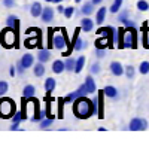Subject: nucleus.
<instances>
[{
  "mask_svg": "<svg viewBox=\"0 0 149 143\" xmlns=\"http://www.w3.org/2000/svg\"><path fill=\"white\" fill-rule=\"evenodd\" d=\"M95 109H94V103L93 100H90L85 95H81L76 100L73 101V115L79 118V119H86L93 115H95Z\"/></svg>",
  "mask_w": 149,
  "mask_h": 143,
  "instance_id": "obj_1",
  "label": "nucleus"
},
{
  "mask_svg": "<svg viewBox=\"0 0 149 143\" xmlns=\"http://www.w3.org/2000/svg\"><path fill=\"white\" fill-rule=\"evenodd\" d=\"M0 43H2V46L8 48V49L9 48H14L18 43V33L12 27L6 26V28L0 31Z\"/></svg>",
  "mask_w": 149,
  "mask_h": 143,
  "instance_id": "obj_2",
  "label": "nucleus"
},
{
  "mask_svg": "<svg viewBox=\"0 0 149 143\" xmlns=\"http://www.w3.org/2000/svg\"><path fill=\"white\" fill-rule=\"evenodd\" d=\"M17 112V104L12 99L0 97V118L2 119H12Z\"/></svg>",
  "mask_w": 149,
  "mask_h": 143,
  "instance_id": "obj_3",
  "label": "nucleus"
},
{
  "mask_svg": "<svg viewBox=\"0 0 149 143\" xmlns=\"http://www.w3.org/2000/svg\"><path fill=\"white\" fill-rule=\"evenodd\" d=\"M122 46L124 48H131V49L137 48V30H136V27H125Z\"/></svg>",
  "mask_w": 149,
  "mask_h": 143,
  "instance_id": "obj_4",
  "label": "nucleus"
},
{
  "mask_svg": "<svg viewBox=\"0 0 149 143\" xmlns=\"http://www.w3.org/2000/svg\"><path fill=\"white\" fill-rule=\"evenodd\" d=\"M128 130L131 131H145L148 130V121L143 118H133L130 124H128Z\"/></svg>",
  "mask_w": 149,
  "mask_h": 143,
  "instance_id": "obj_5",
  "label": "nucleus"
},
{
  "mask_svg": "<svg viewBox=\"0 0 149 143\" xmlns=\"http://www.w3.org/2000/svg\"><path fill=\"white\" fill-rule=\"evenodd\" d=\"M57 31H58V28H55V34H54V39H52V48H55L58 51H63L64 48H67V40H66L63 33L58 34Z\"/></svg>",
  "mask_w": 149,
  "mask_h": 143,
  "instance_id": "obj_6",
  "label": "nucleus"
},
{
  "mask_svg": "<svg viewBox=\"0 0 149 143\" xmlns=\"http://www.w3.org/2000/svg\"><path fill=\"white\" fill-rule=\"evenodd\" d=\"M42 31H37L34 34V37H26V40H24V46L29 48V49H33V48H40L42 43H40V37H42Z\"/></svg>",
  "mask_w": 149,
  "mask_h": 143,
  "instance_id": "obj_7",
  "label": "nucleus"
},
{
  "mask_svg": "<svg viewBox=\"0 0 149 143\" xmlns=\"http://www.w3.org/2000/svg\"><path fill=\"white\" fill-rule=\"evenodd\" d=\"M94 45H95V48L106 49V48H112V45H113V39L109 37V36H100L98 39H95Z\"/></svg>",
  "mask_w": 149,
  "mask_h": 143,
  "instance_id": "obj_8",
  "label": "nucleus"
},
{
  "mask_svg": "<svg viewBox=\"0 0 149 143\" xmlns=\"http://www.w3.org/2000/svg\"><path fill=\"white\" fill-rule=\"evenodd\" d=\"M107 8L106 6H102L98 8L95 10V24H98V26H103L104 24V19H106V15H107Z\"/></svg>",
  "mask_w": 149,
  "mask_h": 143,
  "instance_id": "obj_9",
  "label": "nucleus"
},
{
  "mask_svg": "<svg viewBox=\"0 0 149 143\" xmlns=\"http://www.w3.org/2000/svg\"><path fill=\"white\" fill-rule=\"evenodd\" d=\"M55 17V10L51 8V6H45L43 8V12H42V15H40V19L43 22H51Z\"/></svg>",
  "mask_w": 149,
  "mask_h": 143,
  "instance_id": "obj_10",
  "label": "nucleus"
},
{
  "mask_svg": "<svg viewBox=\"0 0 149 143\" xmlns=\"http://www.w3.org/2000/svg\"><path fill=\"white\" fill-rule=\"evenodd\" d=\"M109 69H110V73L113 75V76H121V75L125 73V69L122 67V64L119 61H112L110 66H109Z\"/></svg>",
  "mask_w": 149,
  "mask_h": 143,
  "instance_id": "obj_11",
  "label": "nucleus"
},
{
  "mask_svg": "<svg viewBox=\"0 0 149 143\" xmlns=\"http://www.w3.org/2000/svg\"><path fill=\"white\" fill-rule=\"evenodd\" d=\"M94 24H95V22H94L90 17H85V18L81 19V28H82V31H85V33H90V31L94 30Z\"/></svg>",
  "mask_w": 149,
  "mask_h": 143,
  "instance_id": "obj_12",
  "label": "nucleus"
},
{
  "mask_svg": "<svg viewBox=\"0 0 149 143\" xmlns=\"http://www.w3.org/2000/svg\"><path fill=\"white\" fill-rule=\"evenodd\" d=\"M43 87H45V91H46V97H51L52 91H54L55 87H57V81H55L54 78H46Z\"/></svg>",
  "mask_w": 149,
  "mask_h": 143,
  "instance_id": "obj_13",
  "label": "nucleus"
},
{
  "mask_svg": "<svg viewBox=\"0 0 149 143\" xmlns=\"http://www.w3.org/2000/svg\"><path fill=\"white\" fill-rule=\"evenodd\" d=\"M42 12H43V6H42V3H39V2H34V3L30 6V15H31L33 18H40Z\"/></svg>",
  "mask_w": 149,
  "mask_h": 143,
  "instance_id": "obj_14",
  "label": "nucleus"
},
{
  "mask_svg": "<svg viewBox=\"0 0 149 143\" xmlns=\"http://www.w3.org/2000/svg\"><path fill=\"white\" fill-rule=\"evenodd\" d=\"M37 61H40V63H46L49 61V58H51V51H49V48L48 49H45V48H39V52H37Z\"/></svg>",
  "mask_w": 149,
  "mask_h": 143,
  "instance_id": "obj_15",
  "label": "nucleus"
},
{
  "mask_svg": "<svg viewBox=\"0 0 149 143\" xmlns=\"http://www.w3.org/2000/svg\"><path fill=\"white\" fill-rule=\"evenodd\" d=\"M104 91L103 90H100L98 91V112H97V115H98V119H104V106H103V99H104Z\"/></svg>",
  "mask_w": 149,
  "mask_h": 143,
  "instance_id": "obj_16",
  "label": "nucleus"
},
{
  "mask_svg": "<svg viewBox=\"0 0 149 143\" xmlns=\"http://www.w3.org/2000/svg\"><path fill=\"white\" fill-rule=\"evenodd\" d=\"M93 76H94V75L90 73L88 76L85 78V82H84L85 85H86V88H88V92H90V94H94V92L97 91V85H95V81H94Z\"/></svg>",
  "mask_w": 149,
  "mask_h": 143,
  "instance_id": "obj_17",
  "label": "nucleus"
},
{
  "mask_svg": "<svg viewBox=\"0 0 149 143\" xmlns=\"http://www.w3.org/2000/svg\"><path fill=\"white\" fill-rule=\"evenodd\" d=\"M34 57H33V54H24L22 57H21V63L26 66V69H30V67H33L34 66Z\"/></svg>",
  "mask_w": 149,
  "mask_h": 143,
  "instance_id": "obj_18",
  "label": "nucleus"
},
{
  "mask_svg": "<svg viewBox=\"0 0 149 143\" xmlns=\"http://www.w3.org/2000/svg\"><path fill=\"white\" fill-rule=\"evenodd\" d=\"M94 3L93 2H86V3H84L82 5V8H81V14H84L85 17H90V15H93V12H94Z\"/></svg>",
  "mask_w": 149,
  "mask_h": 143,
  "instance_id": "obj_19",
  "label": "nucleus"
},
{
  "mask_svg": "<svg viewBox=\"0 0 149 143\" xmlns=\"http://www.w3.org/2000/svg\"><path fill=\"white\" fill-rule=\"evenodd\" d=\"M64 70H66L64 61H61V60H55V61L52 63V72H54V73L60 75V73H63Z\"/></svg>",
  "mask_w": 149,
  "mask_h": 143,
  "instance_id": "obj_20",
  "label": "nucleus"
},
{
  "mask_svg": "<svg viewBox=\"0 0 149 143\" xmlns=\"http://www.w3.org/2000/svg\"><path fill=\"white\" fill-rule=\"evenodd\" d=\"M33 73H34V76L36 78H42L43 75H45V63H37V64H34L33 66Z\"/></svg>",
  "mask_w": 149,
  "mask_h": 143,
  "instance_id": "obj_21",
  "label": "nucleus"
},
{
  "mask_svg": "<svg viewBox=\"0 0 149 143\" xmlns=\"http://www.w3.org/2000/svg\"><path fill=\"white\" fill-rule=\"evenodd\" d=\"M34 94H36V88L33 85H26L22 90V97H26V99H33L34 97Z\"/></svg>",
  "mask_w": 149,
  "mask_h": 143,
  "instance_id": "obj_22",
  "label": "nucleus"
},
{
  "mask_svg": "<svg viewBox=\"0 0 149 143\" xmlns=\"http://www.w3.org/2000/svg\"><path fill=\"white\" fill-rule=\"evenodd\" d=\"M103 91H104V94H106V97H109V99H116V97H118V90H116L115 87H112V85L104 87Z\"/></svg>",
  "mask_w": 149,
  "mask_h": 143,
  "instance_id": "obj_23",
  "label": "nucleus"
},
{
  "mask_svg": "<svg viewBox=\"0 0 149 143\" xmlns=\"http://www.w3.org/2000/svg\"><path fill=\"white\" fill-rule=\"evenodd\" d=\"M85 61H86V58L84 57V55H81V57H78L76 58V66H74V73H81V72L84 70V66H85Z\"/></svg>",
  "mask_w": 149,
  "mask_h": 143,
  "instance_id": "obj_24",
  "label": "nucleus"
},
{
  "mask_svg": "<svg viewBox=\"0 0 149 143\" xmlns=\"http://www.w3.org/2000/svg\"><path fill=\"white\" fill-rule=\"evenodd\" d=\"M124 31H125V27H119L118 28V34L115 36V40H116V46L119 49H122V39H124Z\"/></svg>",
  "mask_w": 149,
  "mask_h": 143,
  "instance_id": "obj_25",
  "label": "nucleus"
},
{
  "mask_svg": "<svg viewBox=\"0 0 149 143\" xmlns=\"http://www.w3.org/2000/svg\"><path fill=\"white\" fill-rule=\"evenodd\" d=\"M27 118V115L24 113L22 110H18L15 112V115L12 116V122H17V124H21V121H24V119Z\"/></svg>",
  "mask_w": 149,
  "mask_h": 143,
  "instance_id": "obj_26",
  "label": "nucleus"
},
{
  "mask_svg": "<svg viewBox=\"0 0 149 143\" xmlns=\"http://www.w3.org/2000/svg\"><path fill=\"white\" fill-rule=\"evenodd\" d=\"M52 122H54V118H48L46 116L39 122V127H40V130H46V128H49L52 125Z\"/></svg>",
  "mask_w": 149,
  "mask_h": 143,
  "instance_id": "obj_27",
  "label": "nucleus"
},
{
  "mask_svg": "<svg viewBox=\"0 0 149 143\" xmlns=\"http://www.w3.org/2000/svg\"><path fill=\"white\" fill-rule=\"evenodd\" d=\"M122 2L124 0H113V3H112V6L109 8V12H112V14H118L121 6H122Z\"/></svg>",
  "mask_w": 149,
  "mask_h": 143,
  "instance_id": "obj_28",
  "label": "nucleus"
},
{
  "mask_svg": "<svg viewBox=\"0 0 149 143\" xmlns=\"http://www.w3.org/2000/svg\"><path fill=\"white\" fill-rule=\"evenodd\" d=\"M78 97H81V94H79V91L76 90V91H73V92H69L66 97H64V101H66V103H73Z\"/></svg>",
  "mask_w": 149,
  "mask_h": 143,
  "instance_id": "obj_29",
  "label": "nucleus"
},
{
  "mask_svg": "<svg viewBox=\"0 0 149 143\" xmlns=\"http://www.w3.org/2000/svg\"><path fill=\"white\" fill-rule=\"evenodd\" d=\"M64 64H66V70H67V72H74V66H76V60H74V58H70V57H67V60L64 61Z\"/></svg>",
  "mask_w": 149,
  "mask_h": 143,
  "instance_id": "obj_30",
  "label": "nucleus"
},
{
  "mask_svg": "<svg viewBox=\"0 0 149 143\" xmlns=\"http://www.w3.org/2000/svg\"><path fill=\"white\" fill-rule=\"evenodd\" d=\"M136 6H137V9H139V10H142V12L149 10V3L146 2V0H139V2L136 3Z\"/></svg>",
  "mask_w": 149,
  "mask_h": 143,
  "instance_id": "obj_31",
  "label": "nucleus"
},
{
  "mask_svg": "<svg viewBox=\"0 0 149 143\" xmlns=\"http://www.w3.org/2000/svg\"><path fill=\"white\" fill-rule=\"evenodd\" d=\"M139 72H140V75H148L149 73V61H142L139 66Z\"/></svg>",
  "mask_w": 149,
  "mask_h": 143,
  "instance_id": "obj_32",
  "label": "nucleus"
},
{
  "mask_svg": "<svg viewBox=\"0 0 149 143\" xmlns=\"http://www.w3.org/2000/svg\"><path fill=\"white\" fill-rule=\"evenodd\" d=\"M8 91H9V83L6 81H0V97L5 95Z\"/></svg>",
  "mask_w": 149,
  "mask_h": 143,
  "instance_id": "obj_33",
  "label": "nucleus"
},
{
  "mask_svg": "<svg viewBox=\"0 0 149 143\" xmlns=\"http://www.w3.org/2000/svg\"><path fill=\"white\" fill-rule=\"evenodd\" d=\"M74 10H76V9H74L73 6H67V8L64 9V14H63L64 18H66V19H70V18L74 15Z\"/></svg>",
  "mask_w": 149,
  "mask_h": 143,
  "instance_id": "obj_34",
  "label": "nucleus"
},
{
  "mask_svg": "<svg viewBox=\"0 0 149 143\" xmlns=\"http://www.w3.org/2000/svg\"><path fill=\"white\" fill-rule=\"evenodd\" d=\"M90 73L91 75H98L100 73V64H98V61H95V63H93L90 66Z\"/></svg>",
  "mask_w": 149,
  "mask_h": 143,
  "instance_id": "obj_35",
  "label": "nucleus"
},
{
  "mask_svg": "<svg viewBox=\"0 0 149 143\" xmlns=\"http://www.w3.org/2000/svg\"><path fill=\"white\" fill-rule=\"evenodd\" d=\"M134 73H136V69H134L133 66H127V67H125V76H127L128 79H133V78H134Z\"/></svg>",
  "mask_w": 149,
  "mask_h": 143,
  "instance_id": "obj_36",
  "label": "nucleus"
},
{
  "mask_svg": "<svg viewBox=\"0 0 149 143\" xmlns=\"http://www.w3.org/2000/svg\"><path fill=\"white\" fill-rule=\"evenodd\" d=\"M17 17L15 15H9L8 18H6V26L8 27H12V28H14V26H15V22H17Z\"/></svg>",
  "mask_w": 149,
  "mask_h": 143,
  "instance_id": "obj_37",
  "label": "nucleus"
},
{
  "mask_svg": "<svg viewBox=\"0 0 149 143\" xmlns=\"http://www.w3.org/2000/svg\"><path fill=\"white\" fill-rule=\"evenodd\" d=\"M64 99H58V118H63V106H64Z\"/></svg>",
  "mask_w": 149,
  "mask_h": 143,
  "instance_id": "obj_38",
  "label": "nucleus"
},
{
  "mask_svg": "<svg viewBox=\"0 0 149 143\" xmlns=\"http://www.w3.org/2000/svg\"><path fill=\"white\" fill-rule=\"evenodd\" d=\"M143 46L146 49H149V30L143 31Z\"/></svg>",
  "mask_w": 149,
  "mask_h": 143,
  "instance_id": "obj_39",
  "label": "nucleus"
},
{
  "mask_svg": "<svg viewBox=\"0 0 149 143\" xmlns=\"http://www.w3.org/2000/svg\"><path fill=\"white\" fill-rule=\"evenodd\" d=\"M15 67H17V72H18V75H22L24 72H26V66H24V64L21 63V60H19V61H17Z\"/></svg>",
  "mask_w": 149,
  "mask_h": 143,
  "instance_id": "obj_40",
  "label": "nucleus"
},
{
  "mask_svg": "<svg viewBox=\"0 0 149 143\" xmlns=\"http://www.w3.org/2000/svg\"><path fill=\"white\" fill-rule=\"evenodd\" d=\"M95 57H97V58H104V57H106V49L95 48Z\"/></svg>",
  "mask_w": 149,
  "mask_h": 143,
  "instance_id": "obj_41",
  "label": "nucleus"
},
{
  "mask_svg": "<svg viewBox=\"0 0 149 143\" xmlns=\"http://www.w3.org/2000/svg\"><path fill=\"white\" fill-rule=\"evenodd\" d=\"M127 18H128V9L124 10V12H121V14L118 15V21H119V22H122L124 19H127Z\"/></svg>",
  "mask_w": 149,
  "mask_h": 143,
  "instance_id": "obj_42",
  "label": "nucleus"
},
{
  "mask_svg": "<svg viewBox=\"0 0 149 143\" xmlns=\"http://www.w3.org/2000/svg\"><path fill=\"white\" fill-rule=\"evenodd\" d=\"M78 91H79V94H81V95H86V94H90V92H88V88H86L85 83H82V85L78 88Z\"/></svg>",
  "mask_w": 149,
  "mask_h": 143,
  "instance_id": "obj_43",
  "label": "nucleus"
},
{
  "mask_svg": "<svg viewBox=\"0 0 149 143\" xmlns=\"http://www.w3.org/2000/svg\"><path fill=\"white\" fill-rule=\"evenodd\" d=\"M5 8H14L15 6V0H2Z\"/></svg>",
  "mask_w": 149,
  "mask_h": 143,
  "instance_id": "obj_44",
  "label": "nucleus"
},
{
  "mask_svg": "<svg viewBox=\"0 0 149 143\" xmlns=\"http://www.w3.org/2000/svg\"><path fill=\"white\" fill-rule=\"evenodd\" d=\"M122 24H124V27H136V24H134V21H131V19H124L122 21Z\"/></svg>",
  "mask_w": 149,
  "mask_h": 143,
  "instance_id": "obj_45",
  "label": "nucleus"
},
{
  "mask_svg": "<svg viewBox=\"0 0 149 143\" xmlns=\"http://www.w3.org/2000/svg\"><path fill=\"white\" fill-rule=\"evenodd\" d=\"M64 9H66V8H64L63 5H61V3H58V5H57V12H58V14H64Z\"/></svg>",
  "mask_w": 149,
  "mask_h": 143,
  "instance_id": "obj_46",
  "label": "nucleus"
},
{
  "mask_svg": "<svg viewBox=\"0 0 149 143\" xmlns=\"http://www.w3.org/2000/svg\"><path fill=\"white\" fill-rule=\"evenodd\" d=\"M18 128H19V124H17V122H12V125L9 127V130H14V131L18 130Z\"/></svg>",
  "mask_w": 149,
  "mask_h": 143,
  "instance_id": "obj_47",
  "label": "nucleus"
},
{
  "mask_svg": "<svg viewBox=\"0 0 149 143\" xmlns=\"http://www.w3.org/2000/svg\"><path fill=\"white\" fill-rule=\"evenodd\" d=\"M45 2H48V3H55V5H58V3H63V0H45Z\"/></svg>",
  "mask_w": 149,
  "mask_h": 143,
  "instance_id": "obj_48",
  "label": "nucleus"
},
{
  "mask_svg": "<svg viewBox=\"0 0 149 143\" xmlns=\"http://www.w3.org/2000/svg\"><path fill=\"white\" fill-rule=\"evenodd\" d=\"M91 2H93L94 5H100V3L103 2V0H91Z\"/></svg>",
  "mask_w": 149,
  "mask_h": 143,
  "instance_id": "obj_49",
  "label": "nucleus"
},
{
  "mask_svg": "<svg viewBox=\"0 0 149 143\" xmlns=\"http://www.w3.org/2000/svg\"><path fill=\"white\" fill-rule=\"evenodd\" d=\"M74 2H76V3H81V2H82V0H74Z\"/></svg>",
  "mask_w": 149,
  "mask_h": 143,
  "instance_id": "obj_50",
  "label": "nucleus"
}]
</instances>
